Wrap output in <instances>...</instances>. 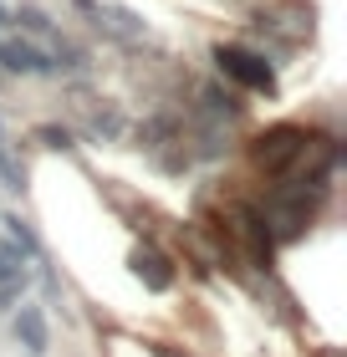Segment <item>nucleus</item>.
<instances>
[{"label": "nucleus", "mask_w": 347, "mask_h": 357, "mask_svg": "<svg viewBox=\"0 0 347 357\" xmlns=\"http://www.w3.org/2000/svg\"><path fill=\"white\" fill-rule=\"evenodd\" d=\"M31 281V271H26V250L15 245H0V301H10V296H21Z\"/></svg>", "instance_id": "9b49d317"}, {"label": "nucleus", "mask_w": 347, "mask_h": 357, "mask_svg": "<svg viewBox=\"0 0 347 357\" xmlns=\"http://www.w3.org/2000/svg\"><path fill=\"white\" fill-rule=\"evenodd\" d=\"M0 189H26V169L15 164L6 149H0Z\"/></svg>", "instance_id": "4468645a"}, {"label": "nucleus", "mask_w": 347, "mask_h": 357, "mask_svg": "<svg viewBox=\"0 0 347 357\" xmlns=\"http://www.w3.org/2000/svg\"><path fill=\"white\" fill-rule=\"evenodd\" d=\"M256 31L271 36L276 46H302L317 31V6L311 0H266L256 10Z\"/></svg>", "instance_id": "7ed1b4c3"}, {"label": "nucleus", "mask_w": 347, "mask_h": 357, "mask_svg": "<svg viewBox=\"0 0 347 357\" xmlns=\"http://www.w3.org/2000/svg\"><path fill=\"white\" fill-rule=\"evenodd\" d=\"M72 112L87 123L92 138H118V107H108V97H92V92H72Z\"/></svg>", "instance_id": "1a4fd4ad"}, {"label": "nucleus", "mask_w": 347, "mask_h": 357, "mask_svg": "<svg viewBox=\"0 0 347 357\" xmlns=\"http://www.w3.org/2000/svg\"><path fill=\"white\" fill-rule=\"evenodd\" d=\"M327 199V184L322 178H281V184L256 204L260 225H266L271 245H286V240H302V230L317 220V209Z\"/></svg>", "instance_id": "f03ea898"}, {"label": "nucleus", "mask_w": 347, "mask_h": 357, "mask_svg": "<svg viewBox=\"0 0 347 357\" xmlns=\"http://www.w3.org/2000/svg\"><path fill=\"white\" fill-rule=\"evenodd\" d=\"M214 67H220L225 82H235L245 92H266L276 97V67L251 46H214Z\"/></svg>", "instance_id": "39448f33"}, {"label": "nucleus", "mask_w": 347, "mask_h": 357, "mask_svg": "<svg viewBox=\"0 0 347 357\" xmlns=\"http://www.w3.org/2000/svg\"><path fill=\"white\" fill-rule=\"evenodd\" d=\"M235 245L251 266H260L266 271L271 266V235H266V225H260V215H256V204H230L225 209V220H220V245Z\"/></svg>", "instance_id": "20e7f679"}, {"label": "nucleus", "mask_w": 347, "mask_h": 357, "mask_svg": "<svg viewBox=\"0 0 347 357\" xmlns=\"http://www.w3.org/2000/svg\"><path fill=\"white\" fill-rule=\"evenodd\" d=\"M0 225H6L10 240L26 250V261H41V240H36V230H31V225H26L21 215H0Z\"/></svg>", "instance_id": "f8f14e48"}, {"label": "nucleus", "mask_w": 347, "mask_h": 357, "mask_svg": "<svg viewBox=\"0 0 347 357\" xmlns=\"http://www.w3.org/2000/svg\"><path fill=\"white\" fill-rule=\"evenodd\" d=\"M128 266H133V275H138L148 291H158V296H163V291H174V281H179L174 261H169L158 245H138L133 255H128Z\"/></svg>", "instance_id": "6e6552de"}, {"label": "nucleus", "mask_w": 347, "mask_h": 357, "mask_svg": "<svg viewBox=\"0 0 347 357\" xmlns=\"http://www.w3.org/2000/svg\"><path fill=\"white\" fill-rule=\"evenodd\" d=\"M72 6L87 15L103 36L123 41V46H138V41L148 36V21H143L138 10H128V6H112V0H72Z\"/></svg>", "instance_id": "423d86ee"}, {"label": "nucleus", "mask_w": 347, "mask_h": 357, "mask_svg": "<svg viewBox=\"0 0 347 357\" xmlns=\"http://www.w3.org/2000/svg\"><path fill=\"white\" fill-rule=\"evenodd\" d=\"M0 67H6V72H21V77H46V72H57V56L41 52L36 41H10V36H0Z\"/></svg>", "instance_id": "0eeeda50"}, {"label": "nucleus", "mask_w": 347, "mask_h": 357, "mask_svg": "<svg viewBox=\"0 0 347 357\" xmlns=\"http://www.w3.org/2000/svg\"><path fill=\"white\" fill-rule=\"evenodd\" d=\"M337 143L327 133H311L302 123H276L251 143V164L271 178H332L337 169Z\"/></svg>", "instance_id": "f257e3e1"}, {"label": "nucleus", "mask_w": 347, "mask_h": 357, "mask_svg": "<svg viewBox=\"0 0 347 357\" xmlns=\"http://www.w3.org/2000/svg\"><path fill=\"white\" fill-rule=\"evenodd\" d=\"M31 138H36L41 149H52V153H67V149H77V143H72V128H61V123H41Z\"/></svg>", "instance_id": "ddd939ff"}, {"label": "nucleus", "mask_w": 347, "mask_h": 357, "mask_svg": "<svg viewBox=\"0 0 347 357\" xmlns=\"http://www.w3.org/2000/svg\"><path fill=\"white\" fill-rule=\"evenodd\" d=\"M15 337L26 342V352H31V357H46V347H52V332H46L41 306L21 301V312H15Z\"/></svg>", "instance_id": "9d476101"}]
</instances>
